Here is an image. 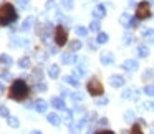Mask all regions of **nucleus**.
Instances as JSON below:
<instances>
[{"instance_id": "1a4fd4ad", "label": "nucleus", "mask_w": 154, "mask_h": 134, "mask_svg": "<svg viewBox=\"0 0 154 134\" xmlns=\"http://www.w3.org/2000/svg\"><path fill=\"white\" fill-rule=\"evenodd\" d=\"M101 63H103V65H111V63H114V55L109 53V51H104V53H101Z\"/></svg>"}, {"instance_id": "5701e85b", "label": "nucleus", "mask_w": 154, "mask_h": 134, "mask_svg": "<svg viewBox=\"0 0 154 134\" xmlns=\"http://www.w3.org/2000/svg\"><path fill=\"white\" fill-rule=\"evenodd\" d=\"M18 66H20V68H28V66H30V60H28L27 56L20 58V61H18Z\"/></svg>"}, {"instance_id": "412c9836", "label": "nucleus", "mask_w": 154, "mask_h": 134, "mask_svg": "<svg viewBox=\"0 0 154 134\" xmlns=\"http://www.w3.org/2000/svg\"><path fill=\"white\" fill-rule=\"evenodd\" d=\"M75 32H76L78 37H86V35H88V28H85V27H76V28H75Z\"/></svg>"}, {"instance_id": "4c0bfd02", "label": "nucleus", "mask_w": 154, "mask_h": 134, "mask_svg": "<svg viewBox=\"0 0 154 134\" xmlns=\"http://www.w3.org/2000/svg\"><path fill=\"white\" fill-rule=\"evenodd\" d=\"M73 99H75V101H81V99H83L81 93H73Z\"/></svg>"}, {"instance_id": "ea45409f", "label": "nucleus", "mask_w": 154, "mask_h": 134, "mask_svg": "<svg viewBox=\"0 0 154 134\" xmlns=\"http://www.w3.org/2000/svg\"><path fill=\"white\" fill-rule=\"evenodd\" d=\"M37 90H38V91H45V90H47V84H43V83H42V84H37Z\"/></svg>"}, {"instance_id": "cd10ccee", "label": "nucleus", "mask_w": 154, "mask_h": 134, "mask_svg": "<svg viewBox=\"0 0 154 134\" xmlns=\"http://www.w3.org/2000/svg\"><path fill=\"white\" fill-rule=\"evenodd\" d=\"M70 48H71L73 51L80 50V48H81V41H80V40H75V41H71V43H70Z\"/></svg>"}, {"instance_id": "6e6552de", "label": "nucleus", "mask_w": 154, "mask_h": 134, "mask_svg": "<svg viewBox=\"0 0 154 134\" xmlns=\"http://www.w3.org/2000/svg\"><path fill=\"white\" fill-rule=\"evenodd\" d=\"M104 15H106V8H104V5H96L93 10V17L96 18V20H100V18H103Z\"/></svg>"}, {"instance_id": "9b49d317", "label": "nucleus", "mask_w": 154, "mask_h": 134, "mask_svg": "<svg viewBox=\"0 0 154 134\" xmlns=\"http://www.w3.org/2000/svg\"><path fill=\"white\" fill-rule=\"evenodd\" d=\"M47 101H43V99H37L33 103V108H35V111H38V113H45L47 111Z\"/></svg>"}, {"instance_id": "dca6fc26", "label": "nucleus", "mask_w": 154, "mask_h": 134, "mask_svg": "<svg viewBox=\"0 0 154 134\" xmlns=\"http://www.w3.org/2000/svg\"><path fill=\"white\" fill-rule=\"evenodd\" d=\"M137 55H139L141 58H146L147 55H149V48H147L146 45H141V47L137 48Z\"/></svg>"}, {"instance_id": "a19ab883", "label": "nucleus", "mask_w": 154, "mask_h": 134, "mask_svg": "<svg viewBox=\"0 0 154 134\" xmlns=\"http://www.w3.org/2000/svg\"><path fill=\"white\" fill-rule=\"evenodd\" d=\"M137 25V18H131V22H129V27H136Z\"/></svg>"}, {"instance_id": "79ce46f5", "label": "nucleus", "mask_w": 154, "mask_h": 134, "mask_svg": "<svg viewBox=\"0 0 154 134\" xmlns=\"http://www.w3.org/2000/svg\"><path fill=\"white\" fill-rule=\"evenodd\" d=\"M96 134H114L113 131H98Z\"/></svg>"}, {"instance_id": "de8ad7c7", "label": "nucleus", "mask_w": 154, "mask_h": 134, "mask_svg": "<svg viewBox=\"0 0 154 134\" xmlns=\"http://www.w3.org/2000/svg\"><path fill=\"white\" fill-rule=\"evenodd\" d=\"M32 134H42V131H33Z\"/></svg>"}, {"instance_id": "ddd939ff", "label": "nucleus", "mask_w": 154, "mask_h": 134, "mask_svg": "<svg viewBox=\"0 0 154 134\" xmlns=\"http://www.w3.org/2000/svg\"><path fill=\"white\" fill-rule=\"evenodd\" d=\"M143 37L149 40V43H154V30L152 28H144L143 30Z\"/></svg>"}, {"instance_id": "39448f33", "label": "nucleus", "mask_w": 154, "mask_h": 134, "mask_svg": "<svg viewBox=\"0 0 154 134\" xmlns=\"http://www.w3.org/2000/svg\"><path fill=\"white\" fill-rule=\"evenodd\" d=\"M151 17V7H149V2H139V5L136 7V18L137 20H143V18Z\"/></svg>"}, {"instance_id": "8fccbe9b", "label": "nucleus", "mask_w": 154, "mask_h": 134, "mask_svg": "<svg viewBox=\"0 0 154 134\" xmlns=\"http://www.w3.org/2000/svg\"><path fill=\"white\" fill-rule=\"evenodd\" d=\"M152 134H154V131H152Z\"/></svg>"}, {"instance_id": "c9c22d12", "label": "nucleus", "mask_w": 154, "mask_h": 134, "mask_svg": "<svg viewBox=\"0 0 154 134\" xmlns=\"http://www.w3.org/2000/svg\"><path fill=\"white\" fill-rule=\"evenodd\" d=\"M85 73H86V71H85L83 66H78V68H76V75H78V76H83Z\"/></svg>"}, {"instance_id": "2eb2a0df", "label": "nucleus", "mask_w": 154, "mask_h": 134, "mask_svg": "<svg viewBox=\"0 0 154 134\" xmlns=\"http://www.w3.org/2000/svg\"><path fill=\"white\" fill-rule=\"evenodd\" d=\"M48 75H50L51 78H58V75H60V66H58V65H51V66L48 68Z\"/></svg>"}, {"instance_id": "4468645a", "label": "nucleus", "mask_w": 154, "mask_h": 134, "mask_svg": "<svg viewBox=\"0 0 154 134\" xmlns=\"http://www.w3.org/2000/svg\"><path fill=\"white\" fill-rule=\"evenodd\" d=\"M51 104H53V108H57V109H66V108H65V101L61 99V98H53V99H51Z\"/></svg>"}, {"instance_id": "09e8293b", "label": "nucleus", "mask_w": 154, "mask_h": 134, "mask_svg": "<svg viewBox=\"0 0 154 134\" xmlns=\"http://www.w3.org/2000/svg\"><path fill=\"white\" fill-rule=\"evenodd\" d=\"M152 4H154V0H152Z\"/></svg>"}, {"instance_id": "c03bdc74", "label": "nucleus", "mask_w": 154, "mask_h": 134, "mask_svg": "<svg viewBox=\"0 0 154 134\" xmlns=\"http://www.w3.org/2000/svg\"><path fill=\"white\" fill-rule=\"evenodd\" d=\"M108 103V99H104V98H103V99H98V104H106Z\"/></svg>"}, {"instance_id": "4be33fe9", "label": "nucleus", "mask_w": 154, "mask_h": 134, "mask_svg": "<svg viewBox=\"0 0 154 134\" xmlns=\"http://www.w3.org/2000/svg\"><path fill=\"white\" fill-rule=\"evenodd\" d=\"M96 41H98V43H101V45L106 43V41H108V35H106V33H103V32H100V33H98Z\"/></svg>"}, {"instance_id": "49530a36", "label": "nucleus", "mask_w": 154, "mask_h": 134, "mask_svg": "<svg viewBox=\"0 0 154 134\" xmlns=\"http://www.w3.org/2000/svg\"><path fill=\"white\" fill-rule=\"evenodd\" d=\"M2 91H4V84L0 83V93H2Z\"/></svg>"}, {"instance_id": "f03ea898", "label": "nucleus", "mask_w": 154, "mask_h": 134, "mask_svg": "<svg viewBox=\"0 0 154 134\" xmlns=\"http://www.w3.org/2000/svg\"><path fill=\"white\" fill-rule=\"evenodd\" d=\"M17 20V10L12 4L0 5V25H10Z\"/></svg>"}, {"instance_id": "a211bd4d", "label": "nucleus", "mask_w": 154, "mask_h": 134, "mask_svg": "<svg viewBox=\"0 0 154 134\" xmlns=\"http://www.w3.org/2000/svg\"><path fill=\"white\" fill-rule=\"evenodd\" d=\"M65 81H66L68 84H71V86H75V88L80 86V81H78L75 76H65Z\"/></svg>"}, {"instance_id": "a18cd8bd", "label": "nucleus", "mask_w": 154, "mask_h": 134, "mask_svg": "<svg viewBox=\"0 0 154 134\" xmlns=\"http://www.w3.org/2000/svg\"><path fill=\"white\" fill-rule=\"evenodd\" d=\"M147 106H149V108H151V109H152V111H154V103H149V104H147Z\"/></svg>"}, {"instance_id": "393cba45", "label": "nucleus", "mask_w": 154, "mask_h": 134, "mask_svg": "<svg viewBox=\"0 0 154 134\" xmlns=\"http://www.w3.org/2000/svg\"><path fill=\"white\" fill-rule=\"evenodd\" d=\"M0 116H2V117H8V116H10V113H8V108L4 106V104H0Z\"/></svg>"}, {"instance_id": "c756f323", "label": "nucleus", "mask_w": 154, "mask_h": 134, "mask_svg": "<svg viewBox=\"0 0 154 134\" xmlns=\"http://www.w3.org/2000/svg\"><path fill=\"white\" fill-rule=\"evenodd\" d=\"M144 93H146L147 96H154V84H147V86L144 88Z\"/></svg>"}, {"instance_id": "58836bf2", "label": "nucleus", "mask_w": 154, "mask_h": 134, "mask_svg": "<svg viewBox=\"0 0 154 134\" xmlns=\"http://www.w3.org/2000/svg\"><path fill=\"white\" fill-rule=\"evenodd\" d=\"M53 7H55V0H48V2H47V8L50 10V8H53Z\"/></svg>"}, {"instance_id": "423d86ee", "label": "nucleus", "mask_w": 154, "mask_h": 134, "mask_svg": "<svg viewBox=\"0 0 154 134\" xmlns=\"http://www.w3.org/2000/svg\"><path fill=\"white\" fill-rule=\"evenodd\" d=\"M109 84L113 88H119L124 84V78L121 76V75H111L109 76Z\"/></svg>"}, {"instance_id": "f257e3e1", "label": "nucleus", "mask_w": 154, "mask_h": 134, "mask_svg": "<svg viewBox=\"0 0 154 134\" xmlns=\"http://www.w3.org/2000/svg\"><path fill=\"white\" fill-rule=\"evenodd\" d=\"M8 96H10V99L14 101H22L25 99V98L28 96V93H30V90H28L27 83H25L23 80H15L14 83H12L10 86V91H8Z\"/></svg>"}, {"instance_id": "aec40b11", "label": "nucleus", "mask_w": 154, "mask_h": 134, "mask_svg": "<svg viewBox=\"0 0 154 134\" xmlns=\"http://www.w3.org/2000/svg\"><path fill=\"white\" fill-rule=\"evenodd\" d=\"M42 76H43V71H42V68H35V70H33V75H32V80L40 81Z\"/></svg>"}, {"instance_id": "6ab92c4d", "label": "nucleus", "mask_w": 154, "mask_h": 134, "mask_svg": "<svg viewBox=\"0 0 154 134\" xmlns=\"http://www.w3.org/2000/svg\"><path fill=\"white\" fill-rule=\"evenodd\" d=\"M119 22L124 25L126 28H129V22H131V15H128V14H123L121 15V18H119Z\"/></svg>"}, {"instance_id": "2f4dec72", "label": "nucleus", "mask_w": 154, "mask_h": 134, "mask_svg": "<svg viewBox=\"0 0 154 134\" xmlns=\"http://www.w3.org/2000/svg\"><path fill=\"white\" fill-rule=\"evenodd\" d=\"M15 2H17V5H18V7H22V8H25L28 5V0H15Z\"/></svg>"}, {"instance_id": "37998d69", "label": "nucleus", "mask_w": 154, "mask_h": 134, "mask_svg": "<svg viewBox=\"0 0 154 134\" xmlns=\"http://www.w3.org/2000/svg\"><path fill=\"white\" fill-rule=\"evenodd\" d=\"M98 123H100V124H101V126H104V124H106V123H108V119H106V117H103V119H100V121H98Z\"/></svg>"}, {"instance_id": "a878e982", "label": "nucleus", "mask_w": 154, "mask_h": 134, "mask_svg": "<svg viewBox=\"0 0 154 134\" xmlns=\"http://www.w3.org/2000/svg\"><path fill=\"white\" fill-rule=\"evenodd\" d=\"M32 22H33V18H27V20H25L23 22V25H22V30H25V32H27V30H30V27H32Z\"/></svg>"}, {"instance_id": "0eeeda50", "label": "nucleus", "mask_w": 154, "mask_h": 134, "mask_svg": "<svg viewBox=\"0 0 154 134\" xmlns=\"http://www.w3.org/2000/svg\"><path fill=\"white\" fill-rule=\"evenodd\" d=\"M137 66H139V65H137L136 60H126L121 68H123V70H126V71H134V70H137Z\"/></svg>"}, {"instance_id": "72a5a7b5", "label": "nucleus", "mask_w": 154, "mask_h": 134, "mask_svg": "<svg viewBox=\"0 0 154 134\" xmlns=\"http://www.w3.org/2000/svg\"><path fill=\"white\" fill-rule=\"evenodd\" d=\"M123 40H124V43H126V45H129L131 43V41H133V37H131V35H124V38H123Z\"/></svg>"}, {"instance_id": "f704fd0d", "label": "nucleus", "mask_w": 154, "mask_h": 134, "mask_svg": "<svg viewBox=\"0 0 154 134\" xmlns=\"http://www.w3.org/2000/svg\"><path fill=\"white\" fill-rule=\"evenodd\" d=\"M71 117H73V113H71V111H66V114H65V121H66V123H70Z\"/></svg>"}, {"instance_id": "20e7f679", "label": "nucleus", "mask_w": 154, "mask_h": 134, "mask_svg": "<svg viewBox=\"0 0 154 134\" xmlns=\"http://www.w3.org/2000/svg\"><path fill=\"white\" fill-rule=\"evenodd\" d=\"M55 41H57L58 47H63L65 43L68 41V30L63 27V25H58L57 28H55Z\"/></svg>"}, {"instance_id": "9d476101", "label": "nucleus", "mask_w": 154, "mask_h": 134, "mask_svg": "<svg viewBox=\"0 0 154 134\" xmlns=\"http://www.w3.org/2000/svg\"><path fill=\"white\" fill-rule=\"evenodd\" d=\"M75 61H76V55H73V53H63L61 55V63L71 65V63H75Z\"/></svg>"}, {"instance_id": "f8f14e48", "label": "nucleus", "mask_w": 154, "mask_h": 134, "mask_svg": "<svg viewBox=\"0 0 154 134\" xmlns=\"http://www.w3.org/2000/svg\"><path fill=\"white\" fill-rule=\"evenodd\" d=\"M47 119H48V123L53 124V126H60V123H61V117L58 116L57 113H50L47 116Z\"/></svg>"}, {"instance_id": "7c9ffc66", "label": "nucleus", "mask_w": 154, "mask_h": 134, "mask_svg": "<svg viewBox=\"0 0 154 134\" xmlns=\"http://www.w3.org/2000/svg\"><path fill=\"white\" fill-rule=\"evenodd\" d=\"M0 80H12V75L5 70V71H2V75H0Z\"/></svg>"}, {"instance_id": "c85d7f7f", "label": "nucleus", "mask_w": 154, "mask_h": 134, "mask_svg": "<svg viewBox=\"0 0 154 134\" xmlns=\"http://www.w3.org/2000/svg\"><path fill=\"white\" fill-rule=\"evenodd\" d=\"M8 126H10V127H18V126H20V123H18L17 117H8Z\"/></svg>"}, {"instance_id": "bb28decb", "label": "nucleus", "mask_w": 154, "mask_h": 134, "mask_svg": "<svg viewBox=\"0 0 154 134\" xmlns=\"http://www.w3.org/2000/svg\"><path fill=\"white\" fill-rule=\"evenodd\" d=\"M61 5H63L65 8H66V10H71V8H73V0H61Z\"/></svg>"}, {"instance_id": "7ed1b4c3", "label": "nucleus", "mask_w": 154, "mask_h": 134, "mask_svg": "<svg viewBox=\"0 0 154 134\" xmlns=\"http://www.w3.org/2000/svg\"><path fill=\"white\" fill-rule=\"evenodd\" d=\"M86 88H88V93L93 94V96H101L103 91H104L103 84H101V81L98 80V78H91V80L88 81V86Z\"/></svg>"}, {"instance_id": "f3484780", "label": "nucleus", "mask_w": 154, "mask_h": 134, "mask_svg": "<svg viewBox=\"0 0 154 134\" xmlns=\"http://www.w3.org/2000/svg\"><path fill=\"white\" fill-rule=\"evenodd\" d=\"M0 63H4L5 65V66H10V65L12 63H14V60H12V58L10 56H8V55H0Z\"/></svg>"}, {"instance_id": "b1692460", "label": "nucleus", "mask_w": 154, "mask_h": 134, "mask_svg": "<svg viewBox=\"0 0 154 134\" xmlns=\"http://www.w3.org/2000/svg\"><path fill=\"white\" fill-rule=\"evenodd\" d=\"M100 28H101V25H100V22H98V20H93L90 23V30L91 32H100Z\"/></svg>"}, {"instance_id": "e433bc0d", "label": "nucleus", "mask_w": 154, "mask_h": 134, "mask_svg": "<svg viewBox=\"0 0 154 134\" xmlns=\"http://www.w3.org/2000/svg\"><path fill=\"white\" fill-rule=\"evenodd\" d=\"M124 117H126V119H128V121H133V119H134V114H133V113H131V111H128V113H126V114H124Z\"/></svg>"}, {"instance_id": "473e14b6", "label": "nucleus", "mask_w": 154, "mask_h": 134, "mask_svg": "<svg viewBox=\"0 0 154 134\" xmlns=\"http://www.w3.org/2000/svg\"><path fill=\"white\" fill-rule=\"evenodd\" d=\"M133 134H143V131H141V127L137 126V124H134V126H133Z\"/></svg>"}]
</instances>
